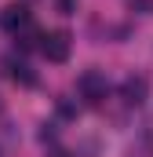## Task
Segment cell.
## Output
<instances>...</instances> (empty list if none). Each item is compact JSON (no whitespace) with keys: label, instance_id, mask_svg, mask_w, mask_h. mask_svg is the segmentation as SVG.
Here are the masks:
<instances>
[{"label":"cell","instance_id":"obj_2","mask_svg":"<svg viewBox=\"0 0 153 157\" xmlns=\"http://www.w3.org/2000/svg\"><path fill=\"white\" fill-rule=\"evenodd\" d=\"M40 51L47 55V62H66V59H69V33H66V29L47 33L44 44H40Z\"/></svg>","mask_w":153,"mask_h":157},{"label":"cell","instance_id":"obj_5","mask_svg":"<svg viewBox=\"0 0 153 157\" xmlns=\"http://www.w3.org/2000/svg\"><path fill=\"white\" fill-rule=\"evenodd\" d=\"M11 77L22 80V84H33V73H29V66H26V62H11Z\"/></svg>","mask_w":153,"mask_h":157},{"label":"cell","instance_id":"obj_6","mask_svg":"<svg viewBox=\"0 0 153 157\" xmlns=\"http://www.w3.org/2000/svg\"><path fill=\"white\" fill-rule=\"evenodd\" d=\"M47 157H69V154H62V150H51V154H47Z\"/></svg>","mask_w":153,"mask_h":157},{"label":"cell","instance_id":"obj_1","mask_svg":"<svg viewBox=\"0 0 153 157\" xmlns=\"http://www.w3.org/2000/svg\"><path fill=\"white\" fill-rule=\"evenodd\" d=\"M76 91L84 95V102L99 106V102L106 99V91H110V84H106V73H99V70H84V73H80V80H76Z\"/></svg>","mask_w":153,"mask_h":157},{"label":"cell","instance_id":"obj_4","mask_svg":"<svg viewBox=\"0 0 153 157\" xmlns=\"http://www.w3.org/2000/svg\"><path fill=\"white\" fill-rule=\"evenodd\" d=\"M146 91H150V80L146 77H128L124 80V102L142 106V102H146Z\"/></svg>","mask_w":153,"mask_h":157},{"label":"cell","instance_id":"obj_3","mask_svg":"<svg viewBox=\"0 0 153 157\" xmlns=\"http://www.w3.org/2000/svg\"><path fill=\"white\" fill-rule=\"evenodd\" d=\"M0 22H4V29H7V33H26V29L33 26V18H29V7H26V4H11V7H4Z\"/></svg>","mask_w":153,"mask_h":157}]
</instances>
